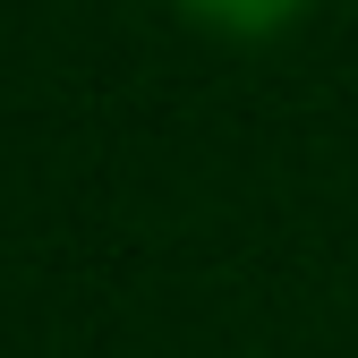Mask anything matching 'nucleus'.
Here are the masks:
<instances>
[{
  "mask_svg": "<svg viewBox=\"0 0 358 358\" xmlns=\"http://www.w3.org/2000/svg\"><path fill=\"white\" fill-rule=\"evenodd\" d=\"M179 17H196L205 34H231V43H264V34H282L299 26L316 0H171Z\"/></svg>",
  "mask_w": 358,
  "mask_h": 358,
  "instance_id": "1",
  "label": "nucleus"
}]
</instances>
